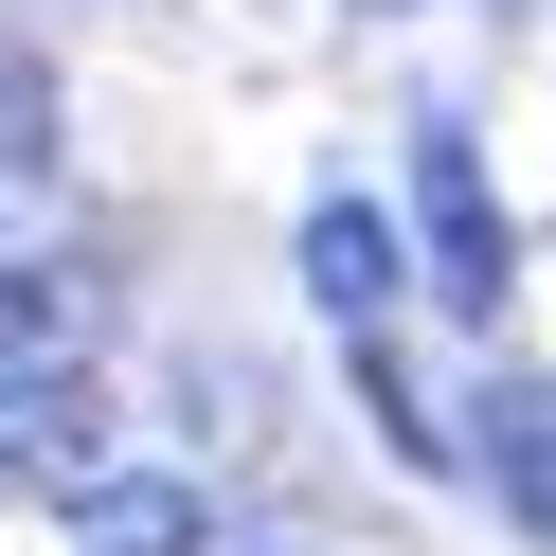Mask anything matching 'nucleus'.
Instances as JSON below:
<instances>
[{
    "mask_svg": "<svg viewBox=\"0 0 556 556\" xmlns=\"http://www.w3.org/2000/svg\"><path fill=\"white\" fill-rule=\"evenodd\" d=\"M73 539H90V556H180L198 503H180V484H73Z\"/></svg>",
    "mask_w": 556,
    "mask_h": 556,
    "instance_id": "5",
    "label": "nucleus"
},
{
    "mask_svg": "<svg viewBox=\"0 0 556 556\" xmlns=\"http://www.w3.org/2000/svg\"><path fill=\"white\" fill-rule=\"evenodd\" d=\"M395 288H413V252H395V216H377V198H324V216H305V305H324V324H395Z\"/></svg>",
    "mask_w": 556,
    "mask_h": 556,
    "instance_id": "2",
    "label": "nucleus"
},
{
    "mask_svg": "<svg viewBox=\"0 0 556 556\" xmlns=\"http://www.w3.org/2000/svg\"><path fill=\"white\" fill-rule=\"evenodd\" d=\"M413 216H431V288H448V305H503V198H484L467 126L413 144Z\"/></svg>",
    "mask_w": 556,
    "mask_h": 556,
    "instance_id": "1",
    "label": "nucleus"
},
{
    "mask_svg": "<svg viewBox=\"0 0 556 556\" xmlns=\"http://www.w3.org/2000/svg\"><path fill=\"white\" fill-rule=\"evenodd\" d=\"M484 484L556 539V395H484Z\"/></svg>",
    "mask_w": 556,
    "mask_h": 556,
    "instance_id": "4",
    "label": "nucleus"
},
{
    "mask_svg": "<svg viewBox=\"0 0 556 556\" xmlns=\"http://www.w3.org/2000/svg\"><path fill=\"white\" fill-rule=\"evenodd\" d=\"M90 448H109L90 377H0V503H18V484H54V503H73V484H90Z\"/></svg>",
    "mask_w": 556,
    "mask_h": 556,
    "instance_id": "3",
    "label": "nucleus"
}]
</instances>
